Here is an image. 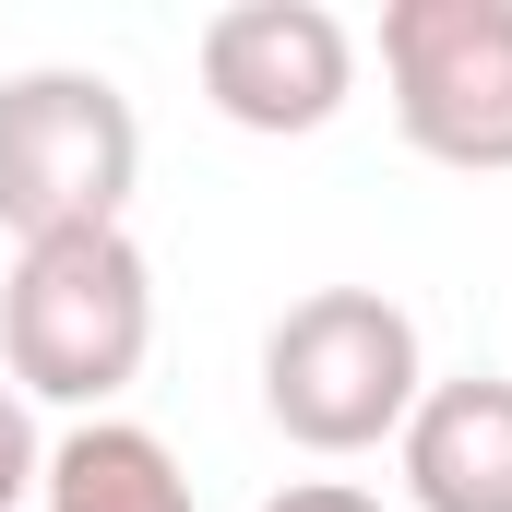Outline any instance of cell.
Segmentation results:
<instances>
[{"label": "cell", "mask_w": 512, "mask_h": 512, "mask_svg": "<svg viewBox=\"0 0 512 512\" xmlns=\"http://www.w3.org/2000/svg\"><path fill=\"white\" fill-rule=\"evenodd\" d=\"M155 358V262L131 227H72V239H24L0 286V382L24 405H72L108 417Z\"/></svg>", "instance_id": "obj_1"}, {"label": "cell", "mask_w": 512, "mask_h": 512, "mask_svg": "<svg viewBox=\"0 0 512 512\" xmlns=\"http://www.w3.org/2000/svg\"><path fill=\"white\" fill-rule=\"evenodd\" d=\"M417 393H429V346H417V310L382 286H310L262 334V417L322 465L405 441Z\"/></svg>", "instance_id": "obj_2"}, {"label": "cell", "mask_w": 512, "mask_h": 512, "mask_svg": "<svg viewBox=\"0 0 512 512\" xmlns=\"http://www.w3.org/2000/svg\"><path fill=\"white\" fill-rule=\"evenodd\" d=\"M143 191V120L108 72L84 60H36L0 84V227L24 239H72V227H120Z\"/></svg>", "instance_id": "obj_3"}, {"label": "cell", "mask_w": 512, "mask_h": 512, "mask_svg": "<svg viewBox=\"0 0 512 512\" xmlns=\"http://www.w3.org/2000/svg\"><path fill=\"white\" fill-rule=\"evenodd\" d=\"M382 96L429 167L512 179V0H393Z\"/></svg>", "instance_id": "obj_4"}, {"label": "cell", "mask_w": 512, "mask_h": 512, "mask_svg": "<svg viewBox=\"0 0 512 512\" xmlns=\"http://www.w3.org/2000/svg\"><path fill=\"white\" fill-rule=\"evenodd\" d=\"M191 72H203V108L227 131L298 143V131L346 120V96H358V36H346V12H322V0H227V12L191 36Z\"/></svg>", "instance_id": "obj_5"}, {"label": "cell", "mask_w": 512, "mask_h": 512, "mask_svg": "<svg viewBox=\"0 0 512 512\" xmlns=\"http://www.w3.org/2000/svg\"><path fill=\"white\" fill-rule=\"evenodd\" d=\"M405 501L417 512H512V382L501 370H465V382H429L405 441Z\"/></svg>", "instance_id": "obj_6"}, {"label": "cell", "mask_w": 512, "mask_h": 512, "mask_svg": "<svg viewBox=\"0 0 512 512\" xmlns=\"http://www.w3.org/2000/svg\"><path fill=\"white\" fill-rule=\"evenodd\" d=\"M36 512H203L179 453L143 429V417H72L48 441V477H36Z\"/></svg>", "instance_id": "obj_7"}, {"label": "cell", "mask_w": 512, "mask_h": 512, "mask_svg": "<svg viewBox=\"0 0 512 512\" xmlns=\"http://www.w3.org/2000/svg\"><path fill=\"white\" fill-rule=\"evenodd\" d=\"M36 477H48V441H36V405L0 382V512L36 501Z\"/></svg>", "instance_id": "obj_8"}, {"label": "cell", "mask_w": 512, "mask_h": 512, "mask_svg": "<svg viewBox=\"0 0 512 512\" xmlns=\"http://www.w3.org/2000/svg\"><path fill=\"white\" fill-rule=\"evenodd\" d=\"M262 512H382V501H370L358 477H298V489H274Z\"/></svg>", "instance_id": "obj_9"}]
</instances>
